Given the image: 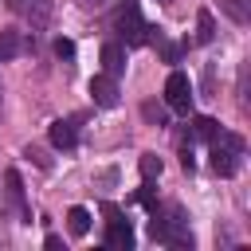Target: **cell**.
Returning <instances> with one entry per match:
<instances>
[{
    "label": "cell",
    "instance_id": "ac0fdd59",
    "mask_svg": "<svg viewBox=\"0 0 251 251\" xmlns=\"http://www.w3.org/2000/svg\"><path fill=\"white\" fill-rule=\"evenodd\" d=\"M24 157H27L31 165H39V169H51V157H47L39 145H27V149H24Z\"/></svg>",
    "mask_w": 251,
    "mask_h": 251
},
{
    "label": "cell",
    "instance_id": "e0dca14e",
    "mask_svg": "<svg viewBox=\"0 0 251 251\" xmlns=\"http://www.w3.org/2000/svg\"><path fill=\"white\" fill-rule=\"evenodd\" d=\"M141 114H145L149 126H165V110H161L157 102H141Z\"/></svg>",
    "mask_w": 251,
    "mask_h": 251
},
{
    "label": "cell",
    "instance_id": "8fae6325",
    "mask_svg": "<svg viewBox=\"0 0 251 251\" xmlns=\"http://www.w3.org/2000/svg\"><path fill=\"white\" fill-rule=\"evenodd\" d=\"M220 12H224L231 24L243 27V24L251 20V0H220Z\"/></svg>",
    "mask_w": 251,
    "mask_h": 251
},
{
    "label": "cell",
    "instance_id": "277c9868",
    "mask_svg": "<svg viewBox=\"0 0 251 251\" xmlns=\"http://www.w3.org/2000/svg\"><path fill=\"white\" fill-rule=\"evenodd\" d=\"M102 212H106V247L129 251V247H133V227H129V220H126L114 204H102Z\"/></svg>",
    "mask_w": 251,
    "mask_h": 251
},
{
    "label": "cell",
    "instance_id": "30bf717a",
    "mask_svg": "<svg viewBox=\"0 0 251 251\" xmlns=\"http://www.w3.org/2000/svg\"><path fill=\"white\" fill-rule=\"evenodd\" d=\"M67 231H71L75 239H82V235L90 231V212H86L82 204H75V208H67Z\"/></svg>",
    "mask_w": 251,
    "mask_h": 251
},
{
    "label": "cell",
    "instance_id": "52a82bcc",
    "mask_svg": "<svg viewBox=\"0 0 251 251\" xmlns=\"http://www.w3.org/2000/svg\"><path fill=\"white\" fill-rule=\"evenodd\" d=\"M90 98H94V106L114 110V106L122 102V94H118V78H110V75H94V78H90Z\"/></svg>",
    "mask_w": 251,
    "mask_h": 251
},
{
    "label": "cell",
    "instance_id": "8992f818",
    "mask_svg": "<svg viewBox=\"0 0 251 251\" xmlns=\"http://www.w3.org/2000/svg\"><path fill=\"white\" fill-rule=\"evenodd\" d=\"M78 122H82V118H55L51 129H47V141H51L55 149L71 153V149L78 145Z\"/></svg>",
    "mask_w": 251,
    "mask_h": 251
},
{
    "label": "cell",
    "instance_id": "9a60e30c",
    "mask_svg": "<svg viewBox=\"0 0 251 251\" xmlns=\"http://www.w3.org/2000/svg\"><path fill=\"white\" fill-rule=\"evenodd\" d=\"M137 169H141V180H157L165 165H161V157H157V153H141V161H137Z\"/></svg>",
    "mask_w": 251,
    "mask_h": 251
},
{
    "label": "cell",
    "instance_id": "5bb4252c",
    "mask_svg": "<svg viewBox=\"0 0 251 251\" xmlns=\"http://www.w3.org/2000/svg\"><path fill=\"white\" fill-rule=\"evenodd\" d=\"M27 16H31V31H43L47 20H51V0H31L27 4Z\"/></svg>",
    "mask_w": 251,
    "mask_h": 251
},
{
    "label": "cell",
    "instance_id": "ba28073f",
    "mask_svg": "<svg viewBox=\"0 0 251 251\" xmlns=\"http://www.w3.org/2000/svg\"><path fill=\"white\" fill-rule=\"evenodd\" d=\"M102 75H110V78H122L126 75V47L118 39L102 43Z\"/></svg>",
    "mask_w": 251,
    "mask_h": 251
},
{
    "label": "cell",
    "instance_id": "2e32d148",
    "mask_svg": "<svg viewBox=\"0 0 251 251\" xmlns=\"http://www.w3.org/2000/svg\"><path fill=\"white\" fill-rule=\"evenodd\" d=\"M114 184H118V169H114V165H110V169H98V173H94V188H98V192H110Z\"/></svg>",
    "mask_w": 251,
    "mask_h": 251
},
{
    "label": "cell",
    "instance_id": "7a4b0ae2",
    "mask_svg": "<svg viewBox=\"0 0 251 251\" xmlns=\"http://www.w3.org/2000/svg\"><path fill=\"white\" fill-rule=\"evenodd\" d=\"M118 43H126V47H145V43H153V27L141 20L137 0H126L122 12H118Z\"/></svg>",
    "mask_w": 251,
    "mask_h": 251
},
{
    "label": "cell",
    "instance_id": "4fadbf2b",
    "mask_svg": "<svg viewBox=\"0 0 251 251\" xmlns=\"http://www.w3.org/2000/svg\"><path fill=\"white\" fill-rule=\"evenodd\" d=\"M216 129H220V122H216V118H208V114H200V118H192V129H188V137L212 141V137H216Z\"/></svg>",
    "mask_w": 251,
    "mask_h": 251
},
{
    "label": "cell",
    "instance_id": "6da1fadb",
    "mask_svg": "<svg viewBox=\"0 0 251 251\" xmlns=\"http://www.w3.org/2000/svg\"><path fill=\"white\" fill-rule=\"evenodd\" d=\"M208 157H212V173L216 176H235L239 165H243V137L239 133H227V129H216Z\"/></svg>",
    "mask_w": 251,
    "mask_h": 251
},
{
    "label": "cell",
    "instance_id": "d6986e66",
    "mask_svg": "<svg viewBox=\"0 0 251 251\" xmlns=\"http://www.w3.org/2000/svg\"><path fill=\"white\" fill-rule=\"evenodd\" d=\"M55 55H59L63 63H75V43H71V39H55Z\"/></svg>",
    "mask_w": 251,
    "mask_h": 251
},
{
    "label": "cell",
    "instance_id": "9c48e42d",
    "mask_svg": "<svg viewBox=\"0 0 251 251\" xmlns=\"http://www.w3.org/2000/svg\"><path fill=\"white\" fill-rule=\"evenodd\" d=\"M24 47H27V43H24V35H20L16 27H4V31H0V63L16 59V55H20Z\"/></svg>",
    "mask_w": 251,
    "mask_h": 251
},
{
    "label": "cell",
    "instance_id": "44dd1931",
    "mask_svg": "<svg viewBox=\"0 0 251 251\" xmlns=\"http://www.w3.org/2000/svg\"><path fill=\"white\" fill-rule=\"evenodd\" d=\"M161 4H173V0H161Z\"/></svg>",
    "mask_w": 251,
    "mask_h": 251
},
{
    "label": "cell",
    "instance_id": "7c38bea8",
    "mask_svg": "<svg viewBox=\"0 0 251 251\" xmlns=\"http://www.w3.org/2000/svg\"><path fill=\"white\" fill-rule=\"evenodd\" d=\"M216 39V20H212V8H200L196 12V43H212Z\"/></svg>",
    "mask_w": 251,
    "mask_h": 251
},
{
    "label": "cell",
    "instance_id": "3957f363",
    "mask_svg": "<svg viewBox=\"0 0 251 251\" xmlns=\"http://www.w3.org/2000/svg\"><path fill=\"white\" fill-rule=\"evenodd\" d=\"M165 106L173 114H188L192 110V78L184 71H169V78H165Z\"/></svg>",
    "mask_w": 251,
    "mask_h": 251
},
{
    "label": "cell",
    "instance_id": "ffe728a7",
    "mask_svg": "<svg viewBox=\"0 0 251 251\" xmlns=\"http://www.w3.org/2000/svg\"><path fill=\"white\" fill-rule=\"evenodd\" d=\"M82 12H98V8H106V0H75Z\"/></svg>",
    "mask_w": 251,
    "mask_h": 251
},
{
    "label": "cell",
    "instance_id": "5b68a950",
    "mask_svg": "<svg viewBox=\"0 0 251 251\" xmlns=\"http://www.w3.org/2000/svg\"><path fill=\"white\" fill-rule=\"evenodd\" d=\"M4 192H8V200H4V208H0V216H8V212H16L20 216V224H31V208H27V200H24V184H20V173L16 169H8L4 173Z\"/></svg>",
    "mask_w": 251,
    "mask_h": 251
}]
</instances>
